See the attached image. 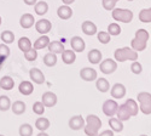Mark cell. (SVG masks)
Listing matches in <instances>:
<instances>
[{
  "instance_id": "7a4b0ae2",
  "label": "cell",
  "mask_w": 151,
  "mask_h": 136,
  "mask_svg": "<svg viewBox=\"0 0 151 136\" xmlns=\"http://www.w3.org/2000/svg\"><path fill=\"white\" fill-rule=\"evenodd\" d=\"M86 124L83 127L85 134L87 136H97L99 129L102 128V120L96 114H88L86 117Z\"/></svg>"
},
{
  "instance_id": "e575fe53",
  "label": "cell",
  "mask_w": 151,
  "mask_h": 136,
  "mask_svg": "<svg viewBox=\"0 0 151 136\" xmlns=\"http://www.w3.org/2000/svg\"><path fill=\"white\" fill-rule=\"evenodd\" d=\"M139 21L143 23H151V7L149 9H143L139 12Z\"/></svg>"
},
{
  "instance_id": "11a10c76",
  "label": "cell",
  "mask_w": 151,
  "mask_h": 136,
  "mask_svg": "<svg viewBox=\"0 0 151 136\" xmlns=\"http://www.w3.org/2000/svg\"><path fill=\"white\" fill-rule=\"evenodd\" d=\"M150 38H151V35H150Z\"/></svg>"
},
{
  "instance_id": "1f68e13d",
  "label": "cell",
  "mask_w": 151,
  "mask_h": 136,
  "mask_svg": "<svg viewBox=\"0 0 151 136\" xmlns=\"http://www.w3.org/2000/svg\"><path fill=\"white\" fill-rule=\"evenodd\" d=\"M44 63L47 67H55L57 65V55L52 54V52H48L44 56Z\"/></svg>"
},
{
  "instance_id": "f5cc1de1",
  "label": "cell",
  "mask_w": 151,
  "mask_h": 136,
  "mask_svg": "<svg viewBox=\"0 0 151 136\" xmlns=\"http://www.w3.org/2000/svg\"><path fill=\"white\" fill-rule=\"evenodd\" d=\"M0 136H4V135H0Z\"/></svg>"
},
{
  "instance_id": "681fc988",
  "label": "cell",
  "mask_w": 151,
  "mask_h": 136,
  "mask_svg": "<svg viewBox=\"0 0 151 136\" xmlns=\"http://www.w3.org/2000/svg\"><path fill=\"white\" fill-rule=\"evenodd\" d=\"M127 1H133V0H127Z\"/></svg>"
},
{
  "instance_id": "9a60e30c",
  "label": "cell",
  "mask_w": 151,
  "mask_h": 136,
  "mask_svg": "<svg viewBox=\"0 0 151 136\" xmlns=\"http://www.w3.org/2000/svg\"><path fill=\"white\" fill-rule=\"evenodd\" d=\"M29 77L33 83L35 84H44L45 83V76L39 68H32L29 72Z\"/></svg>"
},
{
  "instance_id": "f546056e",
  "label": "cell",
  "mask_w": 151,
  "mask_h": 136,
  "mask_svg": "<svg viewBox=\"0 0 151 136\" xmlns=\"http://www.w3.org/2000/svg\"><path fill=\"white\" fill-rule=\"evenodd\" d=\"M109 125H110L111 130L114 131V132H121V131L123 130V123H122L120 119H117V118L110 117V119H109Z\"/></svg>"
},
{
  "instance_id": "7402d4cb",
  "label": "cell",
  "mask_w": 151,
  "mask_h": 136,
  "mask_svg": "<svg viewBox=\"0 0 151 136\" xmlns=\"http://www.w3.org/2000/svg\"><path fill=\"white\" fill-rule=\"evenodd\" d=\"M18 90H19V92L22 94V95H24V96H29L30 94H33V91H34V85L30 83V81H22L21 84H19V86H18Z\"/></svg>"
},
{
  "instance_id": "7c38bea8",
  "label": "cell",
  "mask_w": 151,
  "mask_h": 136,
  "mask_svg": "<svg viewBox=\"0 0 151 136\" xmlns=\"http://www.w3.org/2000/svg\"><path fill=\"white\" fill-rule=\"evenodd\" d=\"M85 124H86V121L82 118V116H74L69 119V128L71 130H81L83 129Z\"/></svg>"
},
{
  "instance_id": "5bb4252c",
  "label": "cell",
  "mask_w": 151,
  "mask_h": 136,
  "mask_svg": "<svg viewBox=\"0 0 151 136\" xmlns=\"http://www.w3.org/2000/svg\"><path fill=\"white\" fill-rule=\"evenodd\" d=\"M70 45H71V50H74L75 52H82L86 47L85 40L81 38V36H73L70 40Z\"/></svg>"
},
{
  "instance_id": "2e32d148",
  "label": "cell",
  "mask_w": 151,
  "mask_h": 136,
  "mask_svg": "<svg viewBox=\"0 0 151 136\" xmlns=\"http://www.w3.org/2000/svg\"><path fill=\"white\" fill-rule=\"evenodd\" d=\"M81 29L83 32V34L92 36L94 34H97V26L92 22V21H85L81 24Z\"/></svg>"
},
{
  "instance_id": "ab89813d",
  "label": "cell",
  "mask_w": 151,
  "mask_h": 136,
  "mask_svg": "<svg viewBox=\"0 0 151 136\" xmlns=\"http://www.w3.org/2000/svg\"><path fill=\"white\" fill-rule=\"evenodd\" d=\"M24 58H26L27 61H29V62H33V61H35L37 58V50H35L34 47H32L30 50L24 52Z\"/></svg>"
},
{
  "instance_id": "b9f144b4",
  "label": "cell",
  "mask_w": 151,
  "mask_h": 136,
  "mask_svg": "<svg viewBox=\"0 0 151 136\" xmlns=\"http://www.w3.org/2000/svg\"><path fill=\"white\" fill-rule=\"evenodd\" d=\"M131 72L133 74H140L143 72V66L138 61H133V63L131 65Z\"/></svg>"
},
{
  "instance_id": "7bdbcfd3",
  "label": "cell",
  "mask_w": 151,
  "mask_h": 136,
  "mask_svg": "<svg viewBox=\"0 0 151 136\" xmlns=\"http://www.w3.org/2000/svg\"><path fill=\"white\" fill-rule=\"evenodd\" d=\"M10 47L7 46V44H0V57H3V58H6L10 56Z\"/></svg>"
},
{
  "instance_id": "52a82bcc",
  "label": "cell",
  "mask_w": 151,
  "mask_h": 136,
  "mask_svg": "<svg viewBox=\"0 0 151 136\" xmlns=\"http://www.w3.org/2000/svg\"><path fill=\"white\" fill-rule=\"evenodd\" d=\"M117 108H119V105L115 100H106L103 103V113L109 118L114 117V116H116Z\"/></svg>"
},
{
  "instance_id": "f1b7e54d",
  "label": "cell",
  "mask_w": 151,
  "mask_h": 136,
  "mask_svg": "<svg viewBox=\"0 0 151 136\" xmlns=\"http://www.w3.org/2000/svg\"><path fill=\"white\" fill-rule=\"evenodd\" d=\"M124 105H126V107L128 108L132 117H135L138 114V112H139V105H138L133 98H128V100L124 102Z\"/></svg>"
},
{
  "instance_id": "d590c367",
  "label": "cell",
  "mask_w": 151,
  "mask_h": 136,
  "mask_svg": "<svg viewBox=\"0 0 151 136\" xmlns=\"http://www.w3.org/2000/svg\"><path fill=\"white\" fill-rule=\"evenodd\" d=\"M19 136H32L33 135V127L28 123H24L19 127Z\"/></svg>"
},
{
  "instance_id": "7dc6e473",
  "label": "cell",
  "mask_w": 151,
  "mask_h": 136,
  "mask_svg": "<svg viewBox=\"0 0 151 136\" xmlns=\"http://www.w3.org/2000/svg\"><path fill=\"white\" fill-rule=\"evenodd\" d=\"M36 136H48V134H46L45 131H41V132H39V134H37Z\"/></svg>"
},
{
  "instance_id": "74e56055",
  "label": "cell",
  "mask_w": 151,
  "mask_h": 136,
  "mask_svg": "<svg viewBox=\"0 0 151 136\" xmlns=\"http://www.w3.org/2000/svg\"><path fill=\"white\" fill-rule=\"evenodd\" d=\"M97 38L99 40V43H102L104 45L109 44L110 43V39H111V35L108 33V32H99L98 35H97Z\"/></svg>"
},
{
  "instance_id": "816d5d0a",
  "label": "cell",
  "mask_w": 151,
  "mask_h": 136,
  "mask_svg": "<svg viewBox=\"0 0 151 136\" xmlns=\"http://www.w3.org/2000/svg\"><path fill=\"white\" fill-rule=\"evenodd\" d=\"M116 1H120V0H116Z\"/></svg>"
},
{
  "instance_id": "8992f818",
  "label": "cell",
  "mask_w": 151,
  "mask_h": 136,
  "mask_svg": "<svg viewBox=\"0 0 151 136\" xmlns=\"http://www.w3.org/2000/svg\"><path fill=\"white\" fill-rule=\"evenodd\" d=\"M99 69L103 74H112L116 69H117V62L115 60H111V58H105L103 61H100V65H99Z\"/></svg>"
},
{
  "instance_id": "bcb514c9",
  "label": "cell",
  "mask_w": 151,
  "mask_h": 136,
  "mask_svg": "<svg viewBox=\"0 0 151 136\" xmlns=\"http://www.w3.org/2000/svg\"><path fill=\"white\" fill-rule=\"evenodd\" d=\"M62 1H63V4H64V5H71L75 0H62Z\"/></svg>"
},
{
  "instance_id": "ffe728a7",
  "label": "cell",
  "mask_w": 151,
  "mask_h": 136,
  "mask_svg": "<svg viewBox=\"0 0 151 136\" xmlns=\"http://www.w3.org/2000/svg\"><path fill=\"white\" fill-rule=\"evenodd\" d=\"M116 116H117V119H120L121 121H126V120H129V118L132 117L128 108L126 107V105H121L119 106L117 108V112H116Z\"/></svg>"
},
{
  "instance_id": "d6a6232c",
  "label": "cell",
  "mask_w": 151,
  "mask_h": 136,
  "mask_svg": "<svg viewBox=\"0 0 151 136\" xmlns=\"http://www.w3.org/2000/svg\"><path fill=\"white\" fill-rule=\"evenodd\" d=\"M0 38H1L3 43L4 44H12L15 41V34L14 32H11V31H4L1 34H0Z\"/></svg>"
},
{
  "instance_id": "db71d44e",
  "label": "cell",
  "mask_w": 151,
  "mask_h": 136,
  "mask_svg": "<svg viewBox=\"0 0 151 136\" xmlns=\"http://www.w3.org/2000/svg\"><path fill=\"white\" fill-rule=\"evenodd\" d=\"M0 90H1V88H0Z\"/></svg>"
},
{
  "instance_id": "30bf717a",
  "label": "cell",
  "mask_w": 151,
  "mask_h": 136,
  "mask_svg": "<svg viewBox=\"0 0 151 136\" xmlns=\"http://www.w3.org/2000/svg\"><path fill=\"white\" fill-rule=\"evenodd\" d=\"M110 95L115 98V100H120V98H123L126 95V86L121 83H116L112 85V88L110 90Z\"/></svg>"
},
{
  "instance_id": "603a6c76",
  "label": "cell",
  "mask_w": 151,
  "mask_h": 136,
  "mask_svg": "<svg viewBox=\"0 0 151 136\" xmlns=\"http://www.w3.org/2000/svg\"><path fill=\"white\" fill-rule=\"evenodd\" d=\"M48 44H50V38H48L47 35L44 34V35L40 36V38H37L35 40L33 47L35 49V50H42V49H45V47L48 46Z\"/></svg>"
},
{
  "instance_id": "836d02e7",
  "label": "cell",
  "mask_w": 151,
  "mask_h": 136,
  "mask_svg": "<svg viewBox=\"0 0 151 136\" xmlns=\"http://www.w3.org/2000/svg\"><path fill=\"white\" fill-rule=\"evenodd\" d=\"M11 105H12V102L9 96H6V95L0 96V111L6 112V111H9L11 108Z\"/></svg>"
},
{
  "instance_id": "f6af8a7d",
  "label": "cell",
  "mask_w": 151,
  "mask_h": 136,
  "mask_svg": "<svg viewBox=\"0 0 151 136\" xmlns=\"http://www.w3.org/2000/svg\"><path fill=\"white\" fill-rule=\"evenodd\" d=\"M23 3L28 6H34L37 3V0H23Z\"/></svg>"
},
{
  "instance_id": "d6986e66",
  "label": "cell",
  "mask_w": 151,
  "mask_h": 136,
  "mask_svg": "<svg viewBox=\"0 0 151 136\" xmlns=\"http://www.w3.org/2000/svg\"><path fill=\"white\" fill-rule=\"evenodd\" d=\"M76 60V52L74 50H64L62 52V61L64 62L65 65H73Z\"/></svg>"
},
{
  "instance_id": "ee69618b",
  "label": "cell",
  "mask_w": 151,
  "mask_h": 136,
  "mask_svg": "<svg viewBox=\"0 0 151 136\" xmlns=\"http://www.w3.org/2000/svg\"><path fill=\"white\" fill-rule=\"evenodd\" d=\"M97 136H114V131L112 130H105V131H103V132H98V135Z\"/></svg>"
},
{
  "instance_id": "4316f807",
  "label": "cell",
  "mask_w": 151,
  "mask_h": 136,
  "mask_svg": "<svg viewBox=\"0 0 151 136\" xmlns=\"http://www.w3.org/2000/svg\"><path fill=\"white\" fill-rule=\"evenodd\" d=\"M11 109H12V112H14V114L21 116L26 112V103L23 101H15L11 105Z\"/></svg>"
},
{
  "instance_id": "83f0119b",
  "label": "cell",
  "mask_w": 151,
  "mask_h": 136,
  "mask_svg": "<svg viewBox=\"0 0 151 136\" xmlns=\"http://www.w3.org/2000/svg\"><path fill=\"white\" fill-rule=\"evenodd\" d=\"M34 11H35L36 15L44 16V15L47 14V11H48V4L46 1H37L34 5Z\"/></svg>"
},
{
  "instance_id": "c3c4849f",
  "label": "cell",
  "mask_w": 151,
  "mask_h": 136,
  "mask_svg": "<svg viewBox=\"0 0 151 136\" xmlns=\"http://www.w3.org/2000/svg\"><path fill=\"white\" fill-rule=\"evenodd\" d=\"M1 22H3V20H1V16H0V26H1Z\"/></svg>"
},
{
  "instance_id": "ba28073f",
  "label": "cell",
  "mask_w": 151,
  "mask_h": 136,
  "mask_svg": "<svg viewBox=\"0 0 151 136\" xmlns=\"http://www.w3.org/2000/svg\"><path fill=\"white\" fill-rule=\"evenodd\" d=\"M34 26H35L36 32L39 33V34H41V35L47 34L52 29V23L50 22L48 20H46V18H41V20H39L37 22H35Z\"/></svg>"
},
{
  "instance_id": "8fae6325",
  "label": "cell",
  "mask_w": 151,
  "mask_h": 136,
  "mask_svg": "<svg viewBox=\"0 0 151 136\" xmlns=\"http://www.w3.org/2000/svg\"><path fill=\"white\" fill-rule=\"evenodd\" d=\"M41 102L45 107H55L57 103V95L51 92V91H47L45 94H42V98H41Z\"/></svg>"
},
{
  "instance_id": "9c48e42d",
  "label": "cell",
  "mask_w": 151,
  "mask_h": 136,
  "mask_svg": "<svg viewBox=\"0 0 151 136\" xmlns=\"http://www.w3.org/2000/svg\"><path fill=\"white\" fill-rule=\"evenodd\" d=\"M80 77L82 80L85 81H93L97 79L98 74H97V71L94 68H91V67H85L80 71Z\"/></svg>"
},
{
  "instance_id": "277c9868",
  "label": "cell",
  "mask_w": 151,
  "mask_h": 136,
  "mask_svg": "<svg viewBox=\"0 0 151 136\" xmlns=\"http://www.w3.org/2000/svg\"><path fill=\"white\" fill-rule=\"evenodd\" d=\"M138 103H139V109L142 111V113L149 116L151 114V94L143 91L139 92L137 96Z\"/></svg>"
},
{
  "instance_id": "f35d334b",
  "label": "cell",
  "mask_w": 151,
  "mask_h": 136,
  "mask_svg": "<svg viewBox=\"0 0 151 136\" xmlns=\"http://www.w3.org/2000/svg\"><path fill=\"white\" fill-rule=\"evenodd\" d=\"M108 33L110 35H120L121 33V27L117 23H110L108 26Z\"/></svg>"
},
{
  "instance_id": "6da1fadb",
  "label": "cell",
  "mask_w": 151,
  "mask_h": 136,
  "mask_svg": "<svg viewBox=\"0 0 151 136\" xmlns=\"http://www.w3.org/2000/svg\"><path fill=\"white\" fill-rule=\"evenodd\" d=\"M149 32L144 28H140L135 32V36L131 41V47L134 51L139 52V51H144L146 46H147V41H149Z\"/></svg>"
},
{
  "instance_id": "8d00e7d4",
  "label": "cell",
  "mask_w": 151,
  "mask_h": 136,
  "mask_svg": "<svg viewBox=\"0 0 151 136\" xmlns=\"http://www.w3.org/2000/svg\"><path fill=\"white\" fill-rule=\"evenodd\" d=\"M33 112L35 114H37V116H42L45 113V106L42 105L41 101L34 102V105H33Z\"/></svg>"
},
{
  "instance_id": "e0dca14e",
  "label": "cell",
  "mask_w": 151,
  "mask_h": 136,
  "mask_svg": "<svg viewBox=\"0 0 151 136\" xmlns=\"http://www.w3.org/2000/svg\"><path fill=\"white\" fill-rule=\"evenodd\" d=\"M57 15L60 20H69L73 16V10L69 5H64L63 4L62 6L58 7L57 10Z\"/></svg>"
},
{
  "instance_id": "484cf974",
  "label": "cell",
  "mask_w": 151,
  "mask_h": 136,
  "mask_svg": "<svg viewBox=\"0 0 151 136\" xmlns=\"http://www.w3.org/2000/svg\"><path fill=\"white\" fill-rule=\"evenodd\" d=\"M32 47H33V44H32L29 38H27V36H22V38H19V40H18V49L23 54L27 52L28 50H30Z\"/></svg>"
},
{
  "instance_id": "4dcf8cb0",
  "label": "cell",
  "mask_w": 151,
  "mask_h": 136,
  "mask_svg": "<svg viewBox=\"0 0 151 136\" xmlns=\"http://www.w3.org/2000/svg\"><path fill=\"white\" fill-rule=\"evenodd\" d=\"M35 128L40 131H46L50 128V120L45 117H40L35 120Z\"/></svg>"
},
{
  "instance_id": "4fadbf2b",
  "label": "cell",
  "mask_w": 151,
  "mask_h": 136,
  "mask_svg": "<svg viewBox=\"0 0 151 136\" xmlns=\"http://www.w3.org/2000/svg\"><path fill=\"white\" fill-rule=\"evenodd\" d=\"M35 24V18L32 14H23L19 18V26L23 29H29Z\"/></svg>"
},
{
  "instance_id": "cb8c5ba5",
  "label": "cell",
  "mask_w": 151,
  "mask_h": 136,
  "mask_svg": "<svg viewBox=\"0 0 151 136\" xmlns=\"http://www.w3.org/2000/svg\"><path fill=\"white\" fill-rule=\"evenodd\" d=\"M47 47H48V51L52 52V54H62L63 51L65 50L64 45H63L60 41H58V40L50 41V44H48Z\"/></svg>"
},
{
  "instance_id": "44dd1931",
  "label": "cell",
  "mask_w": 151,
  "mask_h": 136,
  "mask_svg": "<svg viewBox=\"0 0 151 136\" xmlns=\"http://www.w3.org/2000/svg\"><path fill=\"white\" fill-rule=\"evenodd\" d=\"M14 86H15V81L10 76H5V77H3L1 79H0V88H1L3 90L10 91V90L14 89Z\"/></svg>"
},
{
  "instance_id": "5b68a950",
  "label": "cell",
  "mask_w": 151,
  "mask_h": 136,
  "mask_svg": "<svg viewBox=\"0 0 151 136\" xmlns=\"http://www.w3.org/2000/svg\"><path fill=\"white\" fill-rule=\"evenodd\" d=\"M111 16L115 21L122 23H129L133 20V12L127 9H114L111 12Z\"/></svg>"
},
{
  "instance_id": "60d3db41",
  "label": "cell",
  "mask_w": 151,
  "mask_h": 136,
  "mask_svg": "<svg viewBox=\"0 0 151 136\" xmlns=\"http://www.w3.org/2000/svg\"><path fill=\"white\" fill-rule=\"evenodd\" d=\"M116 0H102V5L105 10L108 11H112L116 6Z\"/></svg>"
},
{
  "instance_id": "d4e9b609",
  "label": "cell",
  "mask_w": 151,
  "mask_h": 136,
  "mask_svg": "<svg viewBox=\"0 0 151 136\" xmlns=\"http://www.w3.org/2000/svg\"><path fill=\"white\" fill-rule=\"evenodd\" d=\"M96 88L100 92H108L110 89V84H109L108 79H105V78H97L96 79Z\"/></svg>"
},
{
  "instance_id": "3957f363",
  "label": "cell",
  "mask_w": 151,
  "mask_h": 136,
  "mask_svg": "<svg viewBox=\"0 0 151 136\" xmlns=\"http://www.w3.org/2000/svg\"><path fill=\"white\" fill-rule=\"evenodd\" d=\"M138 52L134 51L132 47H120L115 50L114 57L116 62H126V61H137L138 60Z\"/></svg>"
},
{
  "instance_id": "ac0fdd59",
  "label": "cell",
  "mask_w": 151,
  "mask_h": 136,
  "mask_svg": "<svg viewBox=\"0 0 151 136\" xmlns=\"http://www.w3.org/2000/svg\"><path fill=\"white\" fill-rule=\"evenodd\" d=\"M102 57H103V54L100 52V50H98V49H92V50L87 54V58H88V61L92 65H99L100 61H102Z\"/></svg>"
},
{
  "instance_id": "f907efd6",
  "label": "cell",
  "mask_w": 151,
  "mask_h": 136,
  "mask_svg": "<svg viewBox=\"0 0 151 136\" xmlns=\"http://www.w3.org/2000/svg\"><path fill=\"white\" fill-rule=\"evenodd\" d=\"M140 136H147V135H140Z\"/></svg>"
}]
</instances>
